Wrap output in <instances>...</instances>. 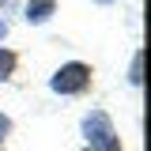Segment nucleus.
I'll list each match as a JSON object with an SVG mask.
<instances>
[{
    "label": "nucleus",
    "mask_w": 151,
    "mask_h": 151,
    "mask_svg": "<svg viewBox=\"0 0 151 151\" xmlns=\"http://www.w3.org/2000/svg\"><path fill=\"white\" fill-rule=\"evenodd\" d=\"M15 64H19V57L12 49H0V79H8V76L15 72Z\"/></svg>",
    "instance_id": "nucleus-4"
},
{
    "label": "nucleus",
    "mask_w": 151,
    "mask_h": 151,
    "mask_svg": "<svg viewBox=\"0 0 151 151\" xmlns=\"http://www.w3.org/2000/svg\"><path fill=\"white\" fill-rule=\"evenodd\" d=\"M129 83H132V87H140V83H144V53L132 57V64H129Z\"/></svg>",
    "instance_id": "nucleus-5"
},
{
    "label": "nucleus",
    "mask_w": 151,
    "mask_h": 151,
    "mask_svg": "<svg viewBox=\"0 0 151 151\" xmlns=\"http://www.w3.org/2000/svg\"><path fill=\"white\" fill-rule=\"evenodd\" d=\"M91 64H83V60H68V64H60L53 72V79H49V87H53L57 94H83L87 87H91Z\"/></svg>",
    "instance_id": "nucleus-2"
},
{
    "label": "nucleus",
    "mask_w": 151,
    "mask_h": 151,
    "mask_svg": "<svg viewBox=\"0 0 151 151\" xmlns=\"http://www.w3.org/2000/svg\"><path fill=\"white\" fill-rule=\"evenodd\" d=\"M4 38H8V23L0 19V42H4Z\"/></svg>",
    "instance_id": "nucleus-7"
},
{
    "label": "nucleus",
    "mask_w": 151,
    "mask_h": 151,
    "mask_svg": "<svg viewBox=\"0 0 151 151\" xmlns=\"http://www.w3.org/2000/svg\"><path fill=\"white\" fill-rule=\"evenodd\" d=\"M53 12H57L53 0H30V4H27V23H45Z\"/></svg>",
    "instance_id": "nucleus-3"
},
{
    "label": "nucleus",
    "mask_w": 151,
    "mask_h": 151,
    "mask_svg": "<svg viewBox=\"0 0 151 151\" xmlns=\"http://www.w3.org/2000/svg\"><path fill=\"white\" fill-rule=\"evenodd\" d=\"M0 4H4V0H0Z\"/></svg>",
    "instance_id": "nucleus-10"
},
{
    "label": "nucleus",
    "mask_w": 151,
    "mask_h": 151,
    "mask_svg": "<svg viewBox=\"0 0 151 151\" xmlns=\"http://www.w3.org/2000/svg\"><path fill=\"white\" fill-rule=\"evenodd\" d=\"M8 132H12V121H8V113H0V147H4V140H8Z\"/></svg>",
    "instance_id": "nucleus-6"
},
{
    "label": "nucleus",
    "mask_w": 151,
    "mask_h": 151,
    "mask_svg": "<svg viewBox=\"0 0 151 151\" xmlns=\"http://www.w3.org/2000/svg\"><path fill=\"white\" fill-rule=\"evenodd\" d=\"M83 151H91V147H83Z\"/></svg>",
    "instance_id": "nucleus-9"
},
{
    "label": "nucleus",
    "mask_w": 151,
    "mask_h": 151,
    "mask_svg": "<svg viewBox=\"0 0 151 151\" xmlns=\"http://www.w3.org/2000/svg\"><path fill=\"white\" fill-rule=\"evenodd\" d=\"M94 4H110V0H94Z\"/></svg>",
    "instance_id": "nucleus-8"
},
{
    "label": "nucleus",
    "mask_w": 151,
    "mask_h": 151,
    "mask_svg": "<svg viewBox=\"0 0 151 151\" xmlns=\"http://www.w3.org/2000/svg\"><path fill=\"white\" fill-rule=\"evenodd\" d=\"M83 136H87L91 151H121V136L113 129L110 113H102V110H91L83 117Z\"/></svg>",
    "instance_id": "nucleus-1"
}]
</instances>
